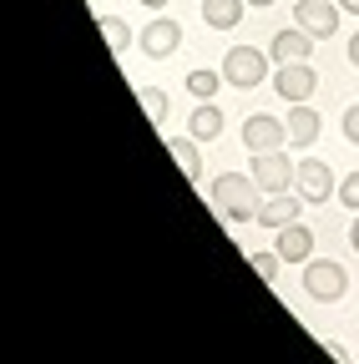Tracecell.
<instances>
[{
    "label": "cell",
    "instance_id": "ba28073f",
    "mask_svg": "<svg viewBox=\"0 0 359 364\" xmlns=\"http://www.w3.org/2000/svg\"><path fill=\"white\" fill-rule=\"evenodd\" d=\"M253 182L263 193H289V182H294V167L284 152H253Z\"/></svg>",
    "mask_w": 359,
    "mask_h": 364
},
{
    "label": "cell",
    "instance_id": "5b68a950",
    "mask_svg": "<svg viewBox=\"0 0 359 364\" xmlns=\"http://www.w3.org/2000/svg\"><path fill=\"white\" fill-rule=\"evenodd\" d=\"M294 182H299V198H304V203H329V193H339L329 162H319V157H304V162L294 167Z\"/></svg>",
    "mask_w": 359,
    "mask_h": 364
},
{
    "label": "cell",
    "instance_id": "cb8c5ba5",
    "mask_svg": "<svg viewBox=\"0 0 359 364\" xmlns=\"http://www.w3.org/2000/svg\"><path fill=\"white\" fill-rule=\"evenodd\" d=\"M349 243H354V253H359V218L349 223Z\"/></svg>",
    "mask_w": 359,
    "mask_h": 364
},
{
    "label": "cell",
    "instance_id": "52a82bcc",
    "mask_svg": "<svg viewBox=\"0 0 359 364\" xmlns=\"http://www.w3.org/2000/svg\"><path fill=\"white\" fill-rule=\"evenodd\" d=\"M314 86H319V76H314L309 61H289V66H279V76H274V91H279L284 102H309Z\"/></svg>",
    "mask_w": 359,
    "mask_h": 364
},
{
    "label": "cell",
    "instance_id": "ffe728a7",
    "mask_svg": "<svg viewBox=\"0 0 359 364\" xmlns=\"http://www.w3.org/2000/svg\"><path fill=\"white\" fill-rule=\"evenodd\" d=\"M248 263H253V273H258L263 284H279V263H284V258H279V248H274V253H253Z\"/></svg>",
    "mask_w": 359,
    "mask_h": 364
},
{
    "label": "cell",
    "instance_id": "484cf974",
    "mask_svg": "<svg viewBox=\"0 0 359 364\" xmlns=\"http://www.w3.org/2000/svg\"><path fill=\"white\" fill-rule=\"evenodd\" d=\"M142 6H147V11H162V6H167V0H142Z\"/></svg>",
    "mask_w": 359,
    "mask_h": 364
},
{
    "label": "cell",
    "instance_id": "4316f807",
    "mask_svg": "<svg viewBox=\"0 0 359 364\" xmlns=\"http://www.w3.org/2000/svg\"><path fill=\"white\" fill-rule=\"evenodd\" d=\"M248 6H258V11H263V6H274V0H248Z\"/></svg>",
    "mask_w": 359,
    "mask_h": 364
},
{
    "label": "cell",
    "instance_id": "8992f818",
    "mask_svg": "<svg viewBox=\"0 0 359 364\" xmlns=\"http://www.w3.org/2000/svg\"><path fill=\"white\" fill-rule=\"evenodd\" d=\"M294 21H299L314 41H329V36L339 31V6H334V0H299V6H294Z\"/></svg>",
    "mask_w": 359,
    "mask_h": 364
},
{
    "label": "cell",
    "instance_id": "3957f363",
    "mask_svg": "<svg viewBox=\"0 0 359 364\" xmlns=\"http://www.w3.org/2000/svg\"><path fill=\"white\" fill-rule=\"evenodd\" d=\"M268 76V61H263V51H253V46H233L228 56H223V81H233V86H258Z\"/></svg>",
    "mask_w": 359,
    "mask_h": 364
},
{
    "label": "cell",
    "instance_id": "7a4b0ae2",
    "mask_svg": "<svg viewBox=\"0 0 359 364\" xmlns=\"http://www.w3.org/2000/svg\"><path fill=\"white\" fill-rule=\"evenodd\" d=\"M304 289H309V299L334 304V299H344L349 279H344V268H339L334 258H309V263H304Z\"/></svg>",
    "mask_w": 359,
    "mask_h": 364
},
{
    "label": "cell",
    "instance_id": "9a60e30c",
    "mask_svg": "<svg viewBox=\"0 0 359 364\" xmlns=\"http://www.w3.org/2000/svg\"><path fill=\"white\" fill-rule=\"evenodd\" d=\"M188 132H193V142H218V132H223V112L213 102H203L193 117H188Z\"/></svg>",
    "mask_w": 359,
    "mask_h": 364
},
{
    "label": "cell",
    "instance_id": "8fae6325",
    "mask_svg": "<svg viewBox=\"0 0 359 364\" xmlns=\"http://www.w3.org/2000/svg\"><path fill=\"white\" fill-rule=\"evenodd\" d=\"M319 142V112L309 102H294L289 107V147H314Z\"/></svg>",
    "mask_w": 359,
    "mask_h": 364
},
{
    "label": "cell",
    "instance_id": "6da1fadb",
    "mask_svg": "<svg viewBox=\"0 0 359 364\" xmlns=\"http://www.w3.org/2000/svg\"><path fill=\"white\" fill-rule=\"evenodd\" d=\"M213 203L223 208V218H228V223H253V218H258V182H253V172H248V177L223 172V177L213 182Z\"/></svg>",
    "mask_w": 359,
    "mask_h": 364
},
{
    "label": "cell",
    "instance_id": "5bb4252c",
    "mask_svg": "<svg viewBox=\"0 0 359 364\" xmlns=\"http://www.w3.org/2000/svg\"><path fill=\"white\" fill-rule=\"evenodd\" d=\"M243 6H248V0H203V21L213 31H233L243 21Z\"/></svg>",
    "mask_w": 359,
    "mask_h": 364
},
{
    "label": "cell",
    "instance_id": "2e32d148",
    "mask_svg": "<svg viewBox=\"0 0 359 364\" xmlns=\"http://www.w3.org/2000/svg\"><path fill=\"white\" fill-rule=\"evenodd\" d=\"M97 26H102V36H107V46L117 56H127V46H132V31H127V21L122 16H97Z\"/></svg>",
    "mask_w": 359,
    "mask_h": 364
},
{
    "label": "cell",
    "instance_id": "d4e9b609",
    "mask_svg": "<svg viewBox=\"0 0 359 364\" xmlns=\"http://www.w3.org/2000/svg\"><path fill=\"white\" fill-rule=\"evenodd\" d=\"M339 11H349V16H359V0H339Z\"/></svg>",
    "mask_w": 359,
    "mask_h": 364
},
{
    "label": "cell",
    "instance_id": "4fadbf2b",
    "mask_svg": "<svg viewBox=\"0 0 359 364\" xmlns=\"http://www.w3.org/2000/svg\"><path fill=\"white\" fill-rule=\"evenodd\" d=\"M299 193H268V203H258V223L263 228H284V223H299Z\"/></svg>",
    "mask_w": 359,
    "mask_h": 364
},
{
    "label": "cell",
    "instance_id": "7c38bea8",
    "mask_svg": "<svg viewBox=\"0 0 359 364\" xmlns=\"http://www.w3.org/2000/svg\"><path fill=\"white\" fill-rule=\"evenodd\" d=\"M309 51H314V36H309L304 26H289V31L274 36V61H279V66H289V61H309Z\"/></svg>",
    "mask_w": 359,
    "mask_h": 364
},
{
    "label": "cell",
    "instance_id": "ac0fdd59",
    "mask_svg": "<svg viewBox=\"0 0 359 364\" xmlns=\"http://www.w3.org/2000/svg\"><path fill=\"white\" fill-rule=\"evenodd\" d=\"M167 152L177 157V167L188 172V182H203V162H198V147L193 142H167Z\"/></svg>",
    "mask_w": 359,
    "mask_h": 364
},
{
    "label": "cell",
    "instance_id": "30bf717a",
    "mask_svg": "<svg viewBox=\"0 0 359 364\" xmlns=\"http://www.w3.org/2000/svg\"><path fill=\"white\" fill-rule=\"evenodd\" d=\"M274 248H279V258H284V263H309V258H314V233H309L304 223H284Z\"/></svg>",
    "mask_w": 359,
    "mask_h": 364
},
{
    "label": "cell",
    "instance_id": "603a6c76",
    "mask_svg": "<svg viewBox=\"0 0 359 364\" xmlns=\"http://www.w3.org/2000/svg\"><path fill=\"white\" fill-rule=\"evenodd\" d=\"M349 61L359 66V31H354V41H349Z\"/></svg>",
    "mask_w": 359,
    "mask_h": 364
},
{
    "label": "cell",
    "instance_id": "9c48e42d",
    "mask_svg": "<svg viewBox=\"0 0 359 364\" xmlns=\"http://www.w3.org/2000/svg\"><path fill=\"white\" fill-rule=\"evenodd\" d=\"M177 46H183V26H177V21H152V26L142 31V51H147L152 61H167Z\"/></svg>",
    "mask_w": 359,
    "mask_h": 364
},
{
    "label": "cell",
    "instance_id": "277c9868",
    "mask_svg": "<svg viewBox=\"0 0 359 364\" xmlns=\"http://www.w3.org/2000/svg\"><path fill=\"white\" fill-rule=\"evenodd\" d=\"M284 142H289V122L268 117V112H258V117L243 122V147L248 152H279Z\"/></svg>",
    "mask_w": 359,
    "mask_h": 364
},
{
    "label": "cell",
    "instance_id": "d6986e66",
    "mask_svg": "<svg viewBox=\"0 0 359 364\" xmlns=\"http://www.w3.org/2000/svg\"><path fill=\"white\" fill-rule=\"evenodd\" d=\"M137 102L147 107V117H152V122H162V117H167V91H162V86H142V91H137Z\"/></svg>",
    "mask_w": 359,
    "mask_h": 364
},
{
    "label": "cell",
    "instance_id": "44dd1931",
    "mask_svg": "<svg viewBox=\"0 0 359 364\" xmlns=\"http://www.w3.org/2000/svg\"><path fill=\"white\" fill-rule=\"evenodd\" d=\"M339 203H344V208H354V213H359V172H349V177H344V182H339Z\"/></svg>",
    "mask_w": 359,
    "mask_h": 364
},
{
    "label": "cell",
    "instance_id": "7402d4cb",
    "mask_svg": "<svg viewBox=\"0 0 359 364\" xmlns=\"http://www.w3.org/2000/svg\"><path fill=\"white\" fill-rule=\"evenodd\" d=\"M344 136H349V147H359V102L344 112Z\"/></svg>",
    "mask_w": 359,
    "mask_h": 364
},
{
    "label": "cell",
    "instance_id": "e0dca14e",
    "mask_svg": "<svg viewBox=\"0 0 359 364\" xmlns=\"http://www.w3.org/2000/svg\"><path fill=\"white\" fill-rule=\"evenodd\" d=\"M218 81H223V76H218V71H208V66L188 71V91H193L198 102H213V97H218Z\"/></svg>",
    "mask_w": 359,
    "mask_h": 364
}]
</instances>
